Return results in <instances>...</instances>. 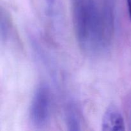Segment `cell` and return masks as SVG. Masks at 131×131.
I'll return each mask as SVG.
<instances>
[{
	"instance_id": "cell-2",
	"label": "cell",
	"mask_w": 131,
	"mask_h": 131,
	"mask_svg": "<svg viewBox=\"0 0 131 131\" xmlns=\"http://www.w3.org/2000/svg\"><path fill=\"white\" fill-rule=\"evenodd\" d=\"M51 96L48 85L42 83L36 88L29 108V119L35 127L46 126L51 117Z\"/></svg>"
},
{
	"instance_id": "cell-5",
	"label": "cell",
	"mask_w": 131,
	"mask_h": 131,
	"mask_svg": "<svg viewBox=\"0 0 131 131\" xmlns=\"http://www.w3.org/2000/svg\"><path fill=\"white\" fill-rule=\"evenodd\" d=\"M127 7L128 12H129V15L131 20V0H127Z\"/></svg>"
},
{
	"instance_id": "cell-1",
	"label": "cell",
	"mask_w": 131,
	"mask_h": 131,
	"mask_svg": "<svg viewBox=\"0 0 131 131\" xmlns=\"http://www.w3.org/2000/svg\"><path fill=\"white\" fill-rule=\"evenodd\" d=\"M75 37L85 53H101L110 45L113 30V11L95 0H71Z\"/></svg>"
},
{
	"instance_id": "cell-3",
	"label": "cell",
	"mask_w": 131,
	"mask_h": 131,
	"mask_svg": "<svg viewBox=\"0 0 131 131\" xmlns=\"http://www.w3.org/2000/svg\"><path fill=\"white\" fill-rule=\"evenodd\" d=\"M125 129V122L121 112L115 106H110L102 118V130L120 131Z\"/></svg>"
},
{
	"instance_id": "cell-4",
	"label": "cell",
	"mask_w": 131,
	"mask_h": 131,
	"mask_svg": "<svg viewBox=\"0 0 131 131\" xmlns=\"http://www.w3.org/2000/svg\"><path fill=\"white\" fill-rule=\"evenodd\" d=\"M65 120L69 130H80L81 123L80 115L74 103L68 104L65 109Z\"/></svg>"
}]
</instances>
